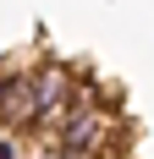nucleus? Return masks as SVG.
I'll use <instances>...</instances> for the list:
<instances>
[{"label": "nucleus", "mask_w": 154, "mask_h": 159, "mask_svg": "<svg viewBox=\"0 0 154 159\" xmlns=\"http://www.w3.org/2000/svg\"><path fill=\"white\" fill-rule=\"evenodd\" d=\"M39 126V99H33V66H0V132H22Z\"/></svg>", "instance_id": "3"}, {"label": "nucleus", "mask_w": 154, "mask_h": 159, "mask_svg": "<svg viewBox=\"0 0 154 159\" xmlns=\"http://www.w3.org/2000/svg\"><path fill=\"white\" fill-rule=\"evenodd\" d=\"M88 77L66 61H39L33 66V99H39V126H55L66 110H72L77 99H83Z\"/></svg>", "instance_id": "2"}, {"label": "nucleus", "mask_w": 154, "mask_h": 159, "mask_svg": "<svg viewBox=\"0 0 154 159\" xmlns=\"http://www.w3.org/2000/svg\"><path fill=\"white\" fill-rule=\"evenodd\" d=\"M39 159H77V154H66V148H55V143H50V148H44Z\"/></svg>", "instance_id": "4"}, {"label": "nucleus", "mask_w": 154, "mask_h": 159, "mask_svg": "<svg viewBox=\"0 0 154 159\" xmlns=\"http://www.w3.org/2000/svg\"><path fill=\"white\" fill-rule=\"evenodd\" d=\"M116 126H121V110L105 104V99L94 93V82H88L83 99L55 121V148H66V154H77V159H99L116 143Z\"/></svg>", "instance_id": "1"}]
</instances>
